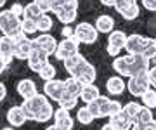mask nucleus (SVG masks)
Returning a JSON list of instances; mask_svg holds the SVG:
<instances>
[{
  "mask_svg": "<svg viewBox=\"0 0 156 130\" xmlns=\"http://www.w3.org/2000/svg\"><path fill=\"white\" fill-rule=\"evenodd\" d=\"M139 12H140L139 5H137V4H132V5H128L127 9L120 14V16H122L123 19H127V21H134V19H137Z\"/></svg>",
  "mask_w": 156,
  "mask_h": 130,
  "instance_id": "f704fd0d",
  "label": "nucleus"
},
{
  "mask_svg": "<svg viewBox=\"0 0 156 130\" xmlns=\"http://www.w3.org/2000/svg\"><path fill=\"white\" fill-rule=\"evenodd\" d=\"M44 92L45 96L52 99V101L59 102L61 101V97L64 96V92H66V87H64V80H49V82H45L44 85Z\"/></svg>",
  "mask_w": 156,
  "mask_h": 130,
  "instance_id": "9b49d317",
  "label": "nucleus"
},
{
  "mask_svg": "<svg viewBox=\"0 0 156 130\" xmlns=\"http://www.w3.org/2000/svg\"><path fill=\"white\" fill-rule=\"evenodd\" d=\"M31 42H33V49L45 52L47 56H52V54H56L57 45H59V42H57V40L54 38V37H52L50 33H40L38 37L31 38Z\"/></svg>",
  "mask_w": 156,
  "mask_h": 130,
  "instance_id": "423d86ee",
  "label": "nucleus"
},
{
  "mask_svg": "<svg viewBox=\"0 0 156 130\" xmlns=\"http://www.w3.org/2000/svg\"><path fill=\"white\" fill-rule=\"evenodd\" d=\"M11 12L14 14V16L21 17V16H23V12H24V5H21V4H12Z\"/></svg>",
  "mask_w": 156,
  "mask_h": 130,
  "instance_id": "79ce46f5",
  "label": "nucleus"
},
{
  "mask_svg": "<svg viewBox=\"0 0 156 130\" xmlns=\"http://www.w3.org/2000/svg\"><path fill=\"white\" fill-rule=\"evenodd\" d=\"M0 57L4 59L7 66L12 62L14 59V38L11 37H0Z\"/></svg>",
  "mask_w": 156,
  "mask_h": 130,
  "instance_id": "4468645a",
  "label": "nucleus"
},
{
  "mask_svg": "<svg viewBox=\"0 0 156 130\" xmlns=\"http://www.w3.org/2000/svg\"><path fill=\"white\" fill-rule=\"evenodd\" d=\"M33 2L40 7V11L44 12V14H47V12L52 11V4H54V0H33Z\"/></svg>",
  "mask_w": 156,
  "mask_h": 130,
  "instance_id": "4c0bfd02",
  "label": "nucleus"
},
{
  "mask_svg": "<svg viewBox=\"0 0 156 130\" xmlns=\"http://www.w3.org/2000/svg\"><path fill=\"white\" fill-rule=\"evenodd\" d=\"M132 4H137V0H116V4H115V9H116L118 14H122L128 5H132Z\"/></svg>",
  "mask_w": 156,
  "mask_h": 130,
  "instance_id": "58836bf2",
  "label": "nucleus"
},
{
  "mask_svg": "<svg viewBox=\"0 0 156 130\" xmlns=\"http://www.w3.org/2000/svg\"><path fill=\"white\" fill-rule=\"evenodd\" d=\"M101 4L106 7H115V4H116V0H101Z\"/></svg>",
  "mask_w": 156,
  "mask_h": 130,
  "instance_id": "09e8293b",
  "label": "nucleus"
},
{
  "mask_svg": "<svg viewBox=\"0 0 156 130\" xmlns=\"http://www.w3.org/2000/svg\"><path fill=\"white\" fill-rule=\"evenodd\" d=\"M62 64H64V69L68 73L71 75L73 78H76L82 85H90L95 82L97 71L82 54H76V56L62 61Z\"/></svg>",
  "mask_w": 156,
  "mask_h": 130,
  "instance_id": "f03ea898",
  "label": "nucleus"
},
{
  "mask_svg": "<svg viewBox=\"0 0 156 130\" xmlns=\"http://www.w3.org/2000/svg\"><path fill=\"white\" fill-rule=\"evenodd\" d=\"M5 68H7V64L4 62V59L0 57V73H4V69H5Z\"/></svg>",
  "mask_w": 156,
  "mask_h": 130,
  "instance_id": "8fccbe9b",
  "label": "nucleus"
},
{
  "mask_svg": "<svg viewBox=\"0 0 156 130\" xmlns=\"http://www.w3.org/2000/svg\"><path fill=\"white\" fill-rule=\"evenodd\" d=\"M0 31L5 37H11V38H16V37H19L23 33L21 19L17 16H14L11 12V9L0 11Z\"/></svg>",
  "mask_w": 156,
  "mask_h": 130,
  "instance_id": "7ed1b4c3",
  "label": "nucleus"
},
{
  "mask_svg": "<svg viewBox=\"0 0 156 130\" xmlns=\"http://www.w3.org/2000/svg\"><path fill=\"white\" fill-rule=\"evenodd\" d=\"M47 102L49 101H47V96H45V94H37V96L31 97V99H26V101L21 104V107L24 109L28 120H35V114L38 113Z\"/></svg>",
  "mask_w": 156,
  "mask_h": 130,
  "instance_id": "1a4fd4ad",
  "label": "nucleus"
},
{
  "mask_svg": "<svg viewBox=\"0 0 156 130\" xmlns=\"http://www.w3.org/2000/svg\"><path fill=\"white\" fill-rule=\"evenodd\" d=\"M31 51H33V42L24 33H21L19 37L14 38V57L16 59L26 61L30 57V54H31Z\"/></svg>",
  "mask_w": 156,
  "mask_h": 130,
  "instance_id": "6e6552de",
  "label": "nucleus"
},
{
  "mask_svg": "<svg viewBox=\"0 0 156 130\" xmlns=\"http://www.w3.org/2000/svg\"><path fill=\"white\" fill-rule=\"evenodd\" d=\"M64 87H66V92H68V94H71L73 97H78V99H80V94H82L83 85L80 83L76 78H73V76L66 78V80H64Z\"/></svg>",
  "mask_w": 156,
  "mask_h": 130,
  "instance_id": "b1692460",
  "label": "nucleus"
},
{
  "mask_svg": "<svg viewBox=\"0 0 156 130\" xmlns=\"http://www.w3.org/2000/svg\"><path fill=\"white\" fill-rule=\"evenodd\" d=\"M54 125H56L57 128H61V130H73L75 120H73V116L69 114L68 109L59 107V109L54 111Z\"/></svg>",
  "mask_w": 156,
  "mask_h": 130,
  "instance_id": "f8f14e48",
  "label": "nucleus"
},
{
  "mask_svg": "<svg viewBox=\"0 0 156 130\" xmlns=\"http://www.w3.org/2000/svg\"><path fill=\"white\" fill-rule=\"evenodd\" d=\"M149 38L147 37H142V35H128L127 37V44H125V51L132 56H142L144 54V49L147 45Z\"/></svg>",
  "mask_w": 156,
  "mask_h": 130,
  "instance_id": "9d476101",
  "label": "nucleus"
},
{
  "mask_svg": "<svg viewBox=\"0 0 156 130\" xmlns=\"http://www.w3.org/2000/svg\"><path fill=\"white\" fill-rule=\"evenodd\" d=\"M21 30L23 33L26 35H31V33H37L38 31V26H37V21H31V19H21Z\"/></svg>",
  "mask_w": 156,
  "mask_h": 130,
  "instance_id": "c9c22d12",
  "label": "nucleus"
},
{
  "mask_svg": "<svg viewBox=\"0 0 156 130\" xmlns=\"http://www.w3.org/2000/svg\"><path fill=\"white\" fill-rule=\"evenodd\" d=\"M147 75H149L151 87H153V89H156V66H153V68H149V71H147Z\"/></svg>",
  "mask_w": 156,
  "mask_h": 130,
  "instance_id": "c03bdc74",
  "label": "nucleus"
},
{
  "mask_svg": "<svg viewBox=\"0 0 156 130\" xmlns=\"http://www.w3.org/2000/svg\"><path fill=\"white\" fill-rule=\"evenodd\" d=\"M142 56H144L146 59H149V61L156 57V42H154V38H149V42H147V45H146Z\"/></svg>",
  "mask_w": 156,
  "mask_h": 130,
  "instance_id": "e433bc0d",
  "label": "nucleus"
},
{
  "mask_svg": "<svg viewBox=\"0 0 156 130\" xmlns=\"http://www.w3.org/2000/svg\"><path fill=\"white\" fill-rule=\"evenodd\" d=\"M99 31L95 30L94 24L90 23H80L75 28V38L78 40V44H85V45H92L97 42Z\"/></svg>",
  "mask_w": 156,
  "mask_h": 130,
  "instance_id": "20e7f679",
  "label": "nucleus"
},
{
  "mask_svg": "<svg viewBox=\"0 0 156 130\" xmlns=\"http://www.w3.org/2000/svg\"><path fill=\"white\" fill-rule=\"evenodd\" d=\"M140 109H142V104H139V102H127L123 106V113L127 114L132 121H135V118H137V114H139Z\"/></svg>",
  "mask_w": 156,
  "mask_h": 130,
  "instance_id": "cd10ccee",
  "label": "nucleus"
},
{
  "mask_svg": "<svg viewBox=\"0 0 156 130\" xmlns=\"http://www.w3.org/2000/svg\"><path fill=\"white\" fill-rule=\"evenodd\" d=\"M127 89V83L123 82V76L116 75V76H111V78H108L106 82V90L113 96H120L123 94V90Z\"/></svg>",
  "mask_w": 156,
  "mask_h": 130,
  "instance_id": "a211bd4d",
  "label": "nucleus"
},
{
  "mask_svg": "<svg viewBox=\"0 0 156 130\" xmlns=\"http://www.w3.org/2000/svg\"><path fill=\"white\" fill-rule=\"evenodd\" d=\"M125 44H127V33H123L122 30H113L108 37V45L115 47L118 51L125 49Z\"/></svg>",
  "mask_w": 156,
  "mask_h": 130,
  "instance_id": "6ab92c4d",
  "label": "nucleus"
},
{
  "mask_svg": "<svg viewBox=\"0 0 156 130\" xmlns=\"http://www.w3.org/2000/svg\"><path fill=\"white\" fill-rule=\"evenodd\" d=\"M45 130H61V128H57L56 125H50V127H47Z\"/></svg>",
  "mask_w": 156,
  "mask_h": 130,
  "instance_id": "603ef678",
  "label": "nucleus"
},
{
  "mask_svg": "<svg viewBox=\"0 0 156 130\" xmlns=\"http://www.w3.org/2000/svg\"><path fill=\"white\" fill-rule=\"evenodd\" d=\"M87 107H89V111L92 113V116H94V118H101V111H99V104H97V101L89 102V104H87Z\"/></svg>",
  "mask_w": 156,
  "mask_h": 130,
  "instance_id": "a19ab883",
  "label": "nucleus"
},
{
  "mask_svg": "<svg viewBox=\"0 0 156 130\" xmlns=\"http://www.w3.org/2000/svg\"><path fill=\"white\" fill-rule=\"evenodd\" d=\"M106 51H108V54L113 56V57H118V56H120V52H122V51H118V49H115V47H111V45H108Z\"/></svg>",
  "mask_w": 156,
  "mask_h": 130,
  "instance_id": "49530a36",
  "label": "nucleus"
},
{
  "mask_svg": "<svg viewBox=\"0 0 156 130\" xmlns=\"http://www.w3.org/2000/svg\"><path fill=\"white\" fill-rule=\"evenodd\" d=\"M14 127H5V128H2V130H12Z\"/></svg>",
  "mask_w": 156,
  "mask_h": 130,
  "instance_id": "5fc2aeb1",
  "label": "nucleus"
},
{
  "mask_svg": "<svg viewBox=\"0 0 156 130\" xmlns=\"http://www.w3.org/2000/svg\"><path fill=\"white\" fill-rule=\"evenodd\" d=\"M113 69L123 78H132L149 71V59H146L144 56H132V54L118 56L113 61Z\"/></svg>",
  "mask_w": 156,
  "mask_h": 130,
  "instance_id": "f257e3e1",
  "label": "nucleus"
},
{
  "mask_svg": "<svg viewBox=\"0 0 156 130\" xmlns=\"http://www.w3.org/2000/svg\"><path fill=\"white\" fill-rule=\"evenodd\" d=\"M95 30L99 31V33H111L113 30H115V19L111 16H108V14H102L95 19Z\"/></svg>",
  "mask_w": 156,
  "mask_h": 130,
  "instance_id": "aec40b11",
  "label": "nucleus"
},
{
  "mask_svg": "<svg viewBox=\"0 0 156 130\" xmlns=\"http://www.w3.org/2000/svg\"><path fill=\"white\" fill-rule=\"evenodd\" d=\"M16 89H17V94L26 101V99H31V97H35L37 94H38V89H37V83H35L33 80H30V78H23L17 82L16 85Z\"/></svg>",
  "mask_w": 156,
  "mask_h": 130,
  "instance_id": "ddd939ff",
  "label": "nucleus"
},
{
  "mask_svg": "<svg viewBox=\"0 0 156 130\" xmlns=\"http://www.w3.org/2000/svg\"><path fill=\"white\" fill-rule=\"evenodd\" d=\"M76 102H78V97H73L71 94L64 92V96L61 97V101L57 102V104H59V107H62V109L71 111L73 107H76Z\"/></svg>",
  "mask_w": 156,
  "mask_h": 130,
  "instance_id": "c85d7f7f",
  "label": "nucleus"
},
{
  "mask_svg": "<svg viewBox=\"0 0 156 130\" xmlns=\"http://www.w3.org/2000/svg\"><path fill=\"white\" fill-rule=\"evenodd\" d=\"M140 101H142V106L149 107V109H154V107H156V89L151 87L149 90L140 97Z\"/></svg>",
  "mask_w": 156,
  "mask_h": 130,
  "instance_id": "7c9ffc66",
  "label": "nucleus"
},
{
  "mask_svg": "<svg viewBox=\"0 0 156 130\" xmlns=\"http://www.w3.org/2000/svg\"><path fill=\"white\" fill-rule=\"evenodd\" d=\"M101 97V92H99V87L94 83H90V85H83V89H82V94H80V99L83 102H94L97 101Z\"/></svg>",
  "mask_w": 156,
  "mask_h": 130,
  "instance_id": "412c9836",
  "label": "nucleus"
},
{
  "mask_svg": "<svg viewBox=\"0 0 156 130\" xmlns=\"http://www.w3.org/2000/svg\"><path fill=\"white\" fill-rule=\"evenodd\" d=\"M7 121L11 123V127H23L28 121V116H26V113L21 106H12L7 111Z\"/></svg>",
  "mask_w": 156,
  "mask_h": 130,
  "instance_id": "dca6fc26",
  "label": "nucleus"
},
{
  "mask_svg": "<svg viewBox=\"0 0 156 130\" xmlns=\"http://www.w3.org/2000/svg\"><path fill=\"white\" fill-rule=\"evenodd\" d=\"M154 42H156V38H154Z\"/></svg>",
  "mask_w": 156,
  "mask_h": 130,
  "instance_id": "6e6d98bb",
  "label": "nucleus"
},
{
  "mask_svg": "<svg viewBox=\"0 0 156 130\" xmlns=\"http://www.w3.org/2000/svg\"><path fill=\"white\" fill-rule=\"evenodd\" d=\"M38 75H40V78L45 80V82L54 80V78H56V66H54V64H50V62H47L44 68L38 71Z\"/></svg>",
  "mask_w": 156,
  "mask_h": 130,
  "instance_id": "473e14b6",
  "label": "nucleus"
},
{
  "mask_svg": "<svg viewBox=\"0 0 156 130\" xmlns=\"http://www.w3.org/2000/svg\"><path fill=\"white\" fill-rule=\"evenodd\" d=\"M76 16H78V11H66V12H59V14H56V17L64 24V26H69L71 23H75Z\"/></svg>",
  "mask_w": 156,
  "mask_h": 130,
  "instance_id": "2f4dec72",
  "label": "nucleus"
},
{
  "mask_svg": "<svg viewBox=\"0 0 156 130\" xmlns=\"http://www.w3.org/2000/svg\"><path fill=\"white\" fill-rule=\"evenodd\" d=\"M122 111H123L122 102H120V101H113V99H111V106H109V118L115 116V114H118V113H122Z\"/></svg>",
  "mask_w": 156,
  "mask_h": 130,
  "instance_id": "ea45409f",
  "label": "nucleus"
},
{
  "mask_svg": "<svg viewBox=\"0 0 156 130\" xmlns=\"http://www.w3.org/2000/svg\"><path fill=\"white\" fill-rule=\"evenodd\" d=\"M78 40L75 38V35H73L71 38H64L62 42H59V45H57V51H56V59H59V61H66V59H69V57L76 56V54H80L78 52Z\"/></svg>",
  "mask_w": 156,
  "mask_h": 130,
  "instance_id": "0eeeda50",
  "label": "nucleus"
},
{
  "mask_svg": "<svg viewBox=\"0 0 156 130\" xmlns=\"http://www.w3.org/2000/svg\"><path fill=\"white\" fill-rule=\"evenodd\" d=\"M5 2H7V0H0V9H2V7L5 5Z\"/></svg>",
  "mask_w": 156,
  "mask_h": 130,
  "instance_id": "864d4df0",
  "label": "nucleus"
},
{
  "mask_svg": "<svg viewBox=\"0 0 156 130\" xmlns=\"http://www.w3.org/2000/svg\"><path fill=\"white\" fill-rule=\"evenodd\" d=\"M37 26H38L40 33H49L50 30H52V26H54V19L49 14H42V17L37 21Z\"/></svg>",
  "mask_w": 156,
  "mask_h": 130,
  "instance_id": "bb28decb",
  "label": "nucleus"
},
{
  "mask_svg": "<svg viewBox=\"0 0 156 130\" xmlns=\"http://www.w3.org/2000/svg\"><path fill=\"white\" fill-rule=\"evenodd\" d=\"M44 12L40 11V7L31 2V4H26L24 5V12H23V19H31V21H38L40 17H42Z\"/></svg>",
  "mask_w": 156,
  "mask_h": 130,
  "instance_id": "5701e85b",
  "label": "nucleus"
},
{
  "mask_svg": "<svg viewBox=\"0 0 156 130\" xmlns=\"http://www.w3.org/2000/svg\"><path fill=\"white\" fill-rule=\"evenodd\" d=\"M109 123H111V127L115 130H132V127H134V121L128 118L123 111L115 114V116H111L109 118Z\"/></svg>",
  "mask_w": 156,
  "mask_h": 130,
  "instance_id": "f3484780",
  "label": "nucleus"
},
{
  "mask_svg": "<svg viewBox=\"0 0 156 130\" xmlns=\"http://www.w3.org/2000/svg\"><path fill=\"white\" fill-rule=\"evenodd\" d=\"M76 120H78V123H82V125H90L95 118L89 111V107L85 106V107H80V109L76 111Z\"/></svg>",
  "mask_w": 156,
  "mask_h": 130,
  "instance_id": "c756f323",
  "label": "nucleus"
},
{
  "mask_svg": "<svg viewBox=\"0 0 156 130\" xmlns=\"http://www.w3.org/2000/svg\"><path fill=\"white\" fill-rule=\"evenodd\" d=\"M142 2V5L151 12H156V0H140Z\"/></svg>",
  "mask_w": 156,
  "mask_h": 130,
  "instance_id": "37998d69",
  "label": "nucleus"
},
{
  "mask_svg": "<svg viewBox=\"0 0 156 130\" xmlns=\"http://www.w3.org/2000/svg\"><path fill=\"white\" fill-rule=\"evenodd\" d=\"M61 35L64 37V38H71L73 35H75V30L69 28V26H64V28H62V31H61Z\"/></svg>",
  "mask_w": 156,
  "mask_h": 130,
  "instance_id": "a18cd8bd",
  "label": "nucleus"
},
{
  "mask_svg": "<svg viewBox=\"0 0 156 130\" xmlns=\"http://www.w3.org/2000/svg\"><path fill=\"white\" fill-rule=\"evenodd\" d=\"M5 97H7V89H5V85L0 82V102L4 101Z\"/></svg>",
  "mask_w": 156,
  "mask_h": 130,
  "instance_id": "de8ad7c7",
  "label": "nucleus"
},
{
  "mask_svg": "<svg viewBox=\"0 0 156 130\" xmlns=\"http://www.w3.org/2000/svg\"><path fill=\"white\" fill-rule=\"evenodd\" d=\"M132 130H144V127H142V125H139V123H134Z\"/></svg>",
  "mask_w": 156,
  "mask_h": 130,
  "instance_id": "3c124183",
  "label": "nucleus"
},
{
  "mask_svg": "<svg viewBox=\"0 0 156 130\" xmlns=\"http://www.w3.org/2000/svg\"><path fill=\"white\" fill-rule=\"evenodd\" d=\"M52 118H54V107H52L50 102H47L38 113L35 114L33 121H37V123H45V121H49V120H52Z\"/></svg>",
  "mask_w": 156,
  "mask_h": 130,
  "instance_id": "393cba45",
  "label": "nucleus"
},
{
  "mask_svg": "<svg viewBox=\"0 0 156 130\" xmlns=\"http://www.w3.org/2000/svg\"><path fill=\"white\" fill-rule=\"evenodd\" d=\"M66 11H78V0H54V4H52L54 14Z\"/></svg>",
  "mask_w": 156,
  "mask_h": 130,
  "instance_id": "4be33fe9",
  "label": "nucleus"
},
{
  "mask_svg": "<svg viewBox=\"0 0 156 130\" xmlns=\"http://www.w3.org/2000/svg\"><path fill=\"white\" fill-rule=\"evenodd\" d=\"M97 104H99V111H101V118H109V106H111V99L106 96H101L97 99Z\"/></svg>",
  "mask_w": 156,
  "mask_h": 130,
  "instance_id": "72a5a7b5",
  "label": "nucleus"
},
{
  "mask_svg": "<svg viewBox=\"0 0 156 130\" xmlns=\"http://www.w3.org/2000/svg\"><path fill=\"white\" fill-rule=\"evenodd\" d=\"M127 89H128V92H130L132 96L142 97L146 92L151 89L149 75H147V73H142V75H137V76H132V78H128Z\"/></svg>",
  "mask_w": 156,
  "mask_h": 130,
  "instance_id": "39448f33",
  "label": "nucleus"
},
{
  "mask_svg": "<svg viewBox=\"0 0 156 130\" xmlns=\"http://www.w3.org/2000/svg\"><path fill=\"white\" fill-rule=\"evenodd\" d=\"M28 61V66L31 71H35V73H38L40 69L44 68L45 64L49 62V56L45 54V52L42 51H37V49H33L31 51V54H30V57L26 59Z\"/></svg>",
  "mask_w": 156,
  "mask_h": 130,
  "instance_id": "2eb2a0df",
  "label": "nucleus"
},
{
  "mask_svg": "<svg viewBox=\"0 0 156 130\" xmlns=\"http://www.w3.org/2000/svg\"><path fill=\"white\" fill-rule=\"evenodd\" d=\"M151 121H154V118H153V109H149V107L142 106V109L139 111V114H137V118H135L134 123L147 125V123H151Z\"/></svg>",
  "mask_w": 156,
  "mask_h": 130,
  "instance_id": "a878e982",
  "label": "nucleus"
}]
</instances>
